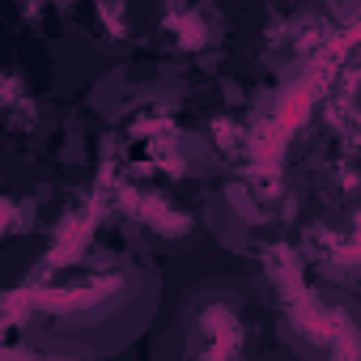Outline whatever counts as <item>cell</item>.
Returning <instances> with one entry per match:
<instances>
[{
  "instance_id": "cell-1",
  "label": "cell",
  "mask_w": 361,
  "mask_h": 361,
  "mask_svg": "<svg viewBox=\"0 0 361 361\" xmlns=\"http://www.w3.org/2000/svg\"><path fill=\"white\" fill-rule=\"evenodd\" d=\"M161 276L140 268L132 255L106 247L73 268H60L56 289L43 293L26 319L22 336L30 348L64 361H102L128 348L157 314Z\"/></svg>"
}]
</instances>
